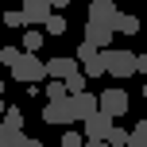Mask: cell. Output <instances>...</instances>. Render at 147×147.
Returning a JSON list of instances; mask_svg holds the SVG:
<instances>
[{
	"instance_id": "obj_22",
	"label": "cell",
	"mask_w": 147,
	"mask_h": 147,
	"mask_svg": "<svg viewBox=\"0 0 147 147\" xmlns=\"http://www.w3.org/2000/svg\"><path fill=\"white\" fill-rule=\"evenodd\" d=\"M85 140H81V132H66L62 136V147H81Z\"/></svg>"
},
{
	"instance_id": "obj_17",
	"label": "cell",
	"mask_w": 147,
	"mask_h": 147,
	"mask_svg": "<svg viewBox=\"0 0 147 147\" xmlns=\"http://www.w3.org/2000/svg\"><path fill=\"white\" fill-rule=\"evenodd\" d=\"M93 58H97V47H89L85 39H81V47H78V54H74V62H78V66H89Z\"/></svg>"
},
{
	"instance_id": "obj_20",
	"label": "cell",
	"mask_w": 147,
	"mask_h": 147,
	"mask_svg": "<svg viewBox=\"0 0 147 147\" xmlns=\"http://www.w3.org/2000/svg\"><path fill=\"white\" fill-rule=\"evenodd\" d=\"M20 54H23L20 47H4V51H0V62H4V66L12 70V66H16V58H20Z\"/></svg>"
},
{
	"instance_id": "obj_24",
	"label": "cell",
	"mask_w": 147,
	"mask_h": 147,
	"mask_svg": "<svg viewBox=\"0 0 147 147\" xmlns=\"http://www.w3.org/2000/svg\"><path fill=\"white\" fill-rule=\"evenodd\" d=\"M51 4V12H62V8H70V0H47Z\"/></svg>"
},
{
	"instance_id": "obj_15",
	"label": "cell",
	"mask_w": 147,
	"mask_h": 147,
	"mask_svg": "<svg viewBox=\"0 0 147 147\" xmlns=\"http://www.w3.org/2000/svg\"><path fill=\"white\" fill-rule=\"evenodd\" d=\"M62 85H66V93H85V74H81V70L66 74V78H62Z\"/></svg>"
},
{
	"instance_id": "obj_10",
	"label": "cell",
	"mask_w": 147,
	"mask_h": 147,
	"mask_svg": "<svg viewBox=\"0 0 147 147\" xmlns=\"http://www.w3.org/2000/svg\"><path fill=\"white\" fill-rule=\"evenodd\" d=\"M43 70H47V78L62 81L66 74H74V70H78V62H74V58H51V62H43Z\"/></svg>"
},
{
	"instance_id": "obj_1",
	"label": "cell",
	"mask_w": 147,
	"mask_h": 147,
	"mask_svg": "<svg viewBox=\"0 0 147 147\" xmlns=\"http://www.w3.org/2000/svg\"><path fill=\"white\" fill-rule=\"evenodd\" d=\"M97 62H101V70H105V74H112V78H132V74H143V70H147V58H143V54L112 51V47L97 51Z\"/></svg>"
},
{
	"instance_id": "obj_27",
	"label": "cell",
	"mask_w": 147,
	"mask_h": 147,
	"mask_svg": "<svg viewBox=\"0 0 147 147\" xmlns=\"http://www.w3.org/2000/svg\"><path fill=\"white\" fill-rule=\"evenodd\" d=\"M0 112H4V97H0Z\"/></svg>"
},
{
	"instance_id": "obj_4",
	"label": "cell",
	"mask_w": 147,
	"mask_h": 147,
	"mask_svg": "<svg viewBox=\"0 0 147 147\" xmlns=\"http://www.w3.org/2000/svg\"><path fill=\"white\" fill-rule=\"evenodd\" d=\"M116 0H89V23H101V27L112 31V20H116Z\"/></svg>"
},
{
	"instance_id": "obj_3",
	"label": "cell",
	"mask_w": 147,
	"mask_h": 147,
	"mask_svg": "<svg viewBox=\"0 0 147 147\" xmlns=\"http://www.w3.org/2000/svg\"><path fill=\"white\" fill-rule=\"evenodd\" d=\"M132 109V97L124 93V89H105L101 97H97V112H105V116H124V112Z\"/></svg>"
},
{
	"instance_id": "obj_28",
	"label": "cell",
	"mask_w": 147,
	"mask_h": 147,
	"mask_svg": "<svg viewBox=\"0 0 147 147\" xmlns=\"http://www.w3.org/2000/svg\"><path fill=\"white\" fill-rule=\"evenodd\" d=\"M0 93H4V81H0Z\"/></svg>"
},
{
	"instance_id": "obj_5",
	"label": "cell",
	"mask_w": 147,
	"mask_h": 147,
	"mask_svg": "<svg viewBox=\"0 0 147 147\" xmlns=\"http://www.w3.org/2000/svg\"><path fill=\"white\" fill-rule=\"evenodd\" d=\"M43 120L47 124H70V97H54V101L43 105Z\"/></svg>"
},
{
	"instance_id": "obj_2",
	"label": "cell",
	"mask_w": 147,
	"mask_h": 147,
	"mask_svg": "<svg viewBox=\"0 0 147 147\" xmlns=\"http://www.w3.org/2000/svg\"><path fill=\"white\" fill-rule=\"evenodd\" d=\"M12 78L23 81V85L47 81V70H43V62H39V54H20V58H16V66H12Z\"/></svg>"
},
{
	"instance_id": "obj_19",
	"label": "cell",
	"mask_w": 147,
	"mask_h": 147,
	"mask_svg": "<svg viewBox=\"0 0 147 147\" xmlns=\"http://www.w3.org/2000/svg\"><path fill=\"white\" fill-rule=\"evenodd\" d=\"M124 128H116V120H112V128H109V132H105V143H109V147H124Z\"/></svg>"
},
{
	"instance_id": "obj_6",
	"label": "cell",
	"mask_w": 147,
	"mask_h": 147,
	"mask_svg": "<svg viewBox=\"0 0 147 147\" xmlns=\"http://www.w3.org/2000/svg\"><path fill=\"white\" fill-rule=\"evenodd\" d=\"M81 140H105V132L112 128V116H105V112H93V116H85L81 120Z\"/></svg>"
},
{
	"instance_id": "obj_11",
	"label": "cell",
	"mask_w": 147,
	"mask_h": 147,
	"mask_svg": "<svg viewBox=\"0 0 147 147\" xmlns=\"http://www.w3.org/2000/svg\"><path fill=\"white\" fill-rule=\"evenodd\" d=\"M0 124L12 128V132H23V109H16V105H4V112H0Z\"/></svg>"
},
{
	"instance_id": "obj_21",
	"label": "cell",
	"mask_w": 147,
	"mask_h": 147,
	"mask_svg": "<svg viewBox=\"0 0 147 147\" xmlns=\"http://www.w3.org/2000/svg\"><path fill=\"white\" fill-rule=\"evenodd\" d=\"M54 97H66V85H62V81H51V85H47V101H54Z\"/></svg>"
},
{
	"instance_id": "obj_18",
	"label": "cell",
	"mask_w": 147,
	"mask_h": 147,
	"mask_svg": "<svg viewBox=\"0 0 147 147\" xmlns=\"http://www.w3.org/2000/svg\"><path fill=\"white\" fill-rule=\"evenodd\" d=\"M20 143H23V132H12L0 124V147H20Z\"/></svg>"
},
{
	"instance_id": "obj_8",
	"label": "cell",
	"mask_w": 147,
	"mask_h": 147,
	"mask_svg": "<svg viewBox=\"0 0 147 147\" xmlns=\"http://www.w3.org/2000/svg\"><path fill=\"white\" fill-rule=\"evenodd\" d=\"M20 16H23V23H31V27H43V20L51 16V4H47V0H23Z\"/></svg>"
},
{
	"instance_id": "obj_14",
	"label": "cell",
	"mask_w": 147,
	"mask_h": 147,
	"mask_svg": "<svg viewBox=\"0 0 147 147\" xmlns=\"http://www.w3.org/2000/svg\"><path fill=\"white\" fill-rule=\"evenodd\" d=\"M124 147H147V120H140V124L124 136Z\"/></svg>"
},
{
	"instance_id": "obj_16",
	"label": "cell",
	"mask_w": 147,
	"mask_h": 147,
	"mask_svg": "<svg viewBox=\"0 0 147 147\" xmlns=\"http://www.w3.org/2000/svg\"><path fill=\"white\" fill-rule=\"evenodd\" d=\"M43 27L51 31V35H62V31H66V16H62V12H51V16L43 20Z\"/></svg>"
},
{
	"instance_id": "obj_23",
	"label": "cell",
	"mask_w": 147,
	"mask_h": 147,
	"mask_svg": "<svg viewBox=\"0 0 147 147\" xmlns=\"http://www.w3.org/2000/svg\"><path fill=\"white\" fill-rule=\"evenodd\" d=\"M4 23H8V27H23V16H20V8H16V12H4Z\"/></svg>"
},
{
	"instance_id": "obj_9",
	"label": "cell",
	"mask_w": 147,
	"mask_h": 147,
	"mask_svg": "<svg viewBox=\"0 0 147 147\" xmlns=\"http://www.w3.org/2000/svg\"><path fill=\"white\" fill-rule=\"evenodd\" d=\"M81 39H85L89 47H97V51L112 47V31H109V27H101V23H89V20H85V35H81Z\"/></svg>"
},
{
	"instance_id": "obj_12",
	"label": "cell",
	"mask_w": 147,
	"mask_h": 147,
	"mask_svg": "<svg viewBox=\"0 0 147 147\" xmlns=\"http://www.w3.org/2000/svg\"><path fill=\"white\" fill-rule=\"evenodd\" d=\"M43 31H39V27H27V31H23V43H20V51L23 54H39V47H43Z\"/></svg>"
},
{
	"instance_id": "obj_13",
	"label": "cell",
	"mask_w": 147,
	"mask_h": 147,
	"mask_svg": "<svg viewBox=\"0 0 147 147\" xmlns=\"http://www.w3.org/2000/svg\"><path fill=\"white\" fill-rule=\"evenodd\" d=\"M112 31H120V35H136V31H140V20H136V16L116 12V20H112Z\"/></svg>"
},
{
	"instance_id": "obj_26",
	"label": "cell",
	"mask_w": 147,
	"mask_h": 147,
	"mask_svg": "<svg viewBox=\"0 0 147 147\" xmlns=\"http://www.w3.org/2000/svg\"><path fill=\"white\" fill-rule=\"evenodd\" d=\"M20 147H43V143H39V140H27V136H23V143Z\"/></svg>"
},
{
	"instance_id": "obj_7",
	"label": "cell",
	"mask_w": 147,
	"mask_h": 147,
	"mask_svg": "<svg viewBox=\"0 0 147 147\" xmlns=\"http://www.w3.org/2000/svg\"><path fill=\"white\" fill-rule=\"evenodd\" d=\"M66 97H70V116L74 120H85V116L97 112V97L93 93H66Z\"/></svg>"
},
{
	"instance_id": "obj_25",
	"label": "cell",
	"mask_w": 147,
	"mask_h": 147,
	"mask_svg": "<svg viewBox=\"0 0 147 147\" xmlns=\"http://www.w3.org/2000/svg\"><path fill=\"white\" fill-rule=\"evenodd\" d=\"M81 147H109V143H105V140H85Z\"/></svg>"
}]
</instances>
